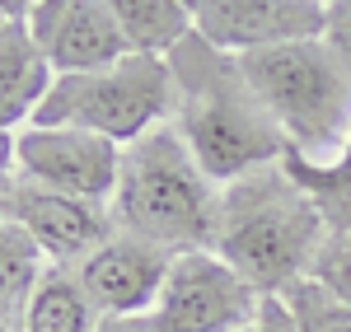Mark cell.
I'll list each match as a JSON object with an SVG mask.
<instances>
[{"label": "cell", "mask_w": 351, "mask_h": 332, "mask_svg": "<svg viewBox=\"0 0 351 332\" xmlns=\"http://www.w3.org/2000/svg\"><path fill=\"white\" fill-rule=\"evenodd\" d=\"M56 71L47 52L38 47L28 24L0 19V131H14L19 122H33V112L43 108Z\"/></svg>", "instance_id": "7c38bea8"}, {"label": "cell", "mask_w": 351, "mask_h": 332, "mask_svg": "<svg viewBox=\"0 0 351 332\" xmlns=\"http://www.w3.org/2000/svg\"><path fill=\"white\" fill-rule=\"evenodd\" d=\"M192 28L230 56L328 38L324 0H192Z\"/></svg>", "instance_id": "ba28073f"}, {"label": "cell", "mask_w": 351, "mask_h": 332, "mask_svg": "<svg viewBox=\"0 0 351 332\" xmlns=\"http://www.w3.org/2000/svg\"><path fill=\"white\" fill-rule=\"evenodd\" d=\"M47 5H61V0H47ZM47 5H43V10H47Z\"/></svg>", "instance_id": "cb8c5ba5"}, {"label": "cell", "mask_w": 351, "mask_h": 332, "mask_svg": "<svg viewBox=\"0 0 351 332\" xmlns=\"http://www.w3.org/2000/svg\"><path fill=\"white\" fill-rule=\"evenodd\" d=\"M108 10L127 47L141 56H169L192 33L188 0H108Z\"/></svg>", "instance_id": "5bb4252c"}, {"label": "cell", "mask_w": 351, "mask_h": 332, "mask_svg": "<svg viewBox=\"0 0 351 332\" xmlns=\"http://www.w3.org/2000/svg\"><path fill=\"white\" fill-rule=\"evenodd\" d=\"M328 38L351 52V0H328Z\"/></svg>", "instance_id": "d6986e66"}, {"label": "cell", "mask_w": 351, "mask_h": 332, "mask_svg": "<svg viewBox=\"0 0 351 332\" xmlns=\"http://www.w3.org/2000/svg\"><path fill=\"white\" fill-rule=\"evenodd\" d=\"M10 225V206H5V192H0V229Z\"/></svg>", "instance_id": "603a6c76"}, {"label": "cell", "mask_w": 351, "mask_h": 332, "mask_svg": "<svg viewBox=\"0 0 351 332\" xmlns=\"http://www.w3.org/2000/svg\"><path fill=\"white\" fill-rule=\"evenodd\" d=\"M248 84L286 136V159L328 168L351 140V52L332 38L239 56Z\"/></svg>", "instance_id": "277c9868"}, {"label": "cell", "mask_w": 351, "mask_h": 332, "mask_svg": "<svg viewBox=\"0 0 351 332\" xmlns=\"http://www.w3.org/2000/svg\"><path fill=\"white\" fill-rule=\"evenodd\" d=\"M324 234L328 220L319 201L300 188L286 164H267L220 188L211 248L263 295H281L286 285L309 277Z\"/></svg>", "instance_id": "7a4b0ae2"}, {"label": "cell", "mask_w": 351, "mask_h": 332, "mask_svg": "<svg viewBox=\"0 0 351 332\" xmlns=\"http://www.w3.org/2000/svg\"><path fill=\"white\" fill-rule=\"evenodd\" d=\"M94 328H99V309L89 305L75 267L47 262L38 285L28 290L19 332H94Z\"/></svg>", "instance_id": "4fadbf2b"}, {"label": "cell", "mask_w": 351, "mask_h": 332, "mask_svg": "<svg viewBox=\"0 0 351 332\" xmlns=\"http://www.w3.org/2000/svg\"><path fill=\"white\" fill-rule=\"evenodd\" d=\"M324 5H328V0H324Z\"/></svg>", "instance_id": "d4e9b609"}, {"label": "cell", "mask_w": 351, "mask_h": 332, "mask_svg": "<svg viewBox=\"0 0 351 332\" xmlns=\"http://www.w3.org/2000/svg\"><path fill=\"white\" fill-rule=\"evenodd\" d=\"M281 164L291 168L300 178V188L319 201L328 229H347L351 225V140H347V150L337 155V164H328V168L300 164V159H281Z\"/></svg>", "instance_id": "9a60e30c"}, {"label": "cell", "mask_w": 351, "mask_h": 332, "mask_svg": "<svg viewBox=\"0 0 351 332\" xmlns=\"http://www.w3.org/2000/svg\"><path fill=\"white\" fill-rule=\"evenodd\" d=\"M112 225L122 234H136L145 244H160L169 253L211 248L220 216V183L206 178L188 140L173 122L136 136L122 145L117 192L108 201Z\"/></svg>", "instance_id": "3957f363"}, {"label": "cell", "mask_w": 351, "mask_h": 332, "mask_svg": "<svg viewBox=\"0 0 351 332\" xmlns=\"http://www.w3.org/2000/svg\"><path fill=\"white\" fill-rule=\"evenodd\" d=\"M173 117V66L169 56H122L99 71L56 75L33 127H80L117 145L155 131Z\"/></svg>", "instance_id": "5b68a950"}, {"label": "cell", "mask_w": 351, "mask_h": 332, "mask_svg": "<svg viewBox=\"0 0 351 332\" xmlns=\"http://www.w3.org/2000/svg\"><path fill=\"white\" fill-rule=\"evenodd\" d=\"M169 262H173L169 248L112 229V239L84 257L75 267V277H80L89 305L99 309V318H132V314L155 309L164 277H169Z\"/></svg>", "instance_id": "30bf717a"}, {"label": "cell", "mask_w": 351, "mask_h": 332, "mask_svg": "<svg viewBox=\"0 0 351 332\" xmlns=\"http://www.w3.org/2000/svg\"><path fill=\"white\" fill-rule=\"evenodd\" d=\"M309 281H319L328 295L351 305V225L324 234V244H319L314 262H309Z\"/></svg>", "instance_id": "e0dca14e"}, {"label": "cell", "mask_w": 351, "mask_h": 332, "mask_svg": "<svg viewBox=\"0 0 351 332\" xmlns=\"http://www.w3.org/2000/svg\"><path fill=\"white\" fill-rule=\"evenodd\" d=\"M122 145L80 127H33L14 131V178L66 196L108 206L117 192Z\"/></svg>", "instance_id": "52a82bcc"}, {"label": "cell", "mask_w": 351, "mask_h": 332, "mask_svg": "<svg viewBox=\"0 0 351 332\" xmlns=\"http://www.w3.org/2000/svg\"><path fill=\"white\" fill-rule=\"evenodd\" d=\"M43 5H47V0H0V19H10V24H28Z\"/></svg>", "instance_id": "44dd1931"}, {"label": "cell", "mask_w": 351, "mask_h": 332, "mask_svg": "<svg viewBox=\"0 0 351 332\" xmlns=\"http://www.w3.org/2000/svg\"><path fill=\"white\" fill-rule=\"evenodd\" d=\"M188 5H192V0H188Z\"/></svg>", "instance_id": "484cf974"}, {"label": "cell", "mask_w": 351, "mask_h": 332, "mask_svg": "<svg viewBox=\"0 0 351 332\" xmlns=\"http://www.w3.org/2000/svg\"><path fill=\"white\" fill-rule=\"evenodd\" d=\"M173 66V127L211 183H234L286 159V136L248 84L239 56L211 47L197 28L169 52Z\"/></svg>", "instance_id": "6da1fadb"}, {"label": "cell", "mask_w": 351, "mask_h": 332, "mask_svg": "<svg viewBox=\"0 0 351 332\" xmlns=\"http://www.w3.org/2000/svg\"><path fill=\"white\" fill-rule=\"evenodd\" d=\"M263 290L243 281L216 248L173 253L150 318L160 332H239L258 318Z\"/></svg>", "instance_id": "8992f818"}, {"label": "cell", "mask_w": 351, "mask_h": 332, "mask_svg": "<svg viewBox=\"0 0 351 332\" xmlns=\"http://www.w3.org/2000/svg\"><path fill=\"white\" fill-rule=\"evenodd\" d=\"M14 183V131H0V192Z\"/></svg>", "instance_id": "7402d4cb"}, {"label": "cell", "mask_w": 351, "mask_h": 332, "mask_svg": "<svg viewBox=\"0 0 351 332\" xmlns=\"http://www.w3.org/2000/svg\"><path fill=\"white\" fill-rule=\"evenodd\" d=\"M5 206H10V220L24 229L28 239L38 244V253L56 262V267H80L99 244L112 239V211L99 201H84V196H66V192H47V188H33L24 178H14L5 188Z\"/></svg>", "instance_id": "9c48e42d"}, {"label": "cell", "mask_w": 351, "mask_h": 332, "mask_svg": "<svg viewBox=\"0 0 351 332\" xmlns=\"http://www.w3.org/2000/svg\"><path fill=\"white\" fill-rule=\"evenodd\" d=\"M28 28H33L38 47L47 52L56 75H80V71H99V66H112V61L132 56L108 0H61V5H47V10H38L28 19Z\"/></svg>", "instance_id": "8fae6325"}, {"label": "cell", "mask_w": 351, "mask_h": 332, "mask_svg": "<svg viewBox=\"0 0 351 332\" xmlns=\"http://www.w3.org/2000/svg\"><path fill=\"white\" fill-rule=\"evenodd\" d=\"M239 332H295V318H291V309L281 305V295H267L263 309H258V318Z\"/></svg>", "instance_id": "ac0fdd59"}, {"label": "cell", "mask_w": 351, "mask_h": 332, "mask_svg": "<svg viewBox=\"0 0 351 332\" xmlns=\"http://www.w3.org/2000/svg\"><path fill=\"white\" fill-rule=\"evenodd\" d=\"M94 332H160L150 314H132V318H99Z\"/></svg>", "instance_id": "ffe728a7"}, {"label": "cell", "mask_w": 351, "mask_h": 332, "mask_svg": "<svg viewBox=\"0 0 351 332\" xmlns=\"http://www.w3.org/2000/svg\"><path fill=\"white\" fill-rule=\"evenodd\" d=\"M281 305L291 309L295 332H351V305H342L337 295H328L319 281L300 277L295 285L281 290Z\"/></svg>", "instance_id": "2e32d148"}]
</instances>
